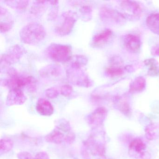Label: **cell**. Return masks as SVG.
<instances>
[{"mask_svg":"<svg viewBox=\"0 0 159 159\" xmlns=\"http://www.w3.org/2000/svg\"><path fill=\"white\" fill-rule=\"evenodd\" d=\"M75 138L69 122L63 119L57 122L54 129L45 136V139L49 143L60 144L65 142L71 144L74 142Z\"/></svg>","mask_w":159,"mask_h":159,"instance_id":"6da1fadb","label":"cell"},{"mask_svg":"<svg viewBox=\"0 0 159 159\" xmlns=\"http://www.w3.org/2000/svg\"><path fill=\"white\" fill-rule=\"evenodd\" d=\"M99 129V128H98ZM94 132L89 136L84 143L82 154L85 159H89L91 155H98L104 157L106 152L105 134L103 131Z\"/></svg>","mask_w":159,"mask_h":159,"instance_id":"7a4b0ae2","label":"cell"},{"mask_svg":"<svg viewBox=\"0 0 159 159\" xmlns=\"http://www.w3.org/2000/svg\"><path fill=\"white\" fill-rule=\"evenodd\" d=\"M19 35L23 43L34 45L39 43L45 39L46 32L42 24L33 22L25 25L20 30Z\"/></svg>","mask_w":159,"mask_h":159,"instance_id":"3957f363","label":"cell"},{"mask_svg":"<svg viewBox=\"0 0 159 159\" xmlns=\"http://www.w3.org/2000/svg\"><path fill=\"white\" fill-rule=\"evenodd\" d=\"M36 79L31 76L21 75L16 71L7 79L1 80V85L11 89L23 90L26 88L29 92H34L37 89Z\"/></svg>","mask_w":159,"mask_h":159,"instance_id":"277c9868","label":"cell"},{"mask_svg":"<svg viewBox=\"0 0 159 159\" xmlns=\"http://www.w3.org/2000/svg\"><path fill=\"white\" fill-rule=\"evenodd\" d=\"M25 49L20 44H15L8 48L1 57V72L4 73L11 65L17 63L25 53Z\"/></svg>","mask_w":159,"mask_h":159,"instance_id":"5b68a950","label":"cell"},{"mask_svg":"<svg viewBox=\"0 0 159 159\" xmlns=\"http://www.w3.org/2000/svg\"><path fill=\"white\" fill-rule=\"evenodd\" d=\"M71 46L53 43L48 46L45 53L50 59L58 63H66L71 57Z\"/></svg>","mask_w":159,"mask_h":159,"instance_id":"8992f818","label":"cell"},{"mask_svg":"<svg viewBox=\"0 0 159 159\" xmlns=\"http://www.w3.org/2000/svg\"><path fill=\"white\" fill-rule=\"evenodd\" d=\"M78 17L77 13L73 11L63 13L55 27V32L61 37L68 35L73 30Z\"/></svg>","mask_w":159,"mask_h":159,"instance_id":"52a82bcc","label":"cell"},{"mask_svg":"<svg viewBox=\"0 0 159 159\" xmlns=\"http://www.w3.org/2000/svg\"><path fill=\"white\" fill-rule=\"evenodd\" d=\"M68 80L73 85L89 88L93 85V81L89 78L83 68L66 67Z\"/></svg>","mask_w":159,"mask_h":159,"instance_id":"ba28073f","label":"cell"},{"mask_svg":"<svg viewBox=\"0 0 159 159\" xmlns=\"http://www.w3.org/2000/svg\"><path fill=\"white\" fill-rule=\"evenodd\" d=\"M99 16L102 22L112 25H123L127 20L123 13L108 6H104L100 9Z\"/></svg>","mask_w":159,"mask_h":159,"instance_id":"9c48e42d","label":"cell"},{"mask_svg":"<svg viewBox=\"0 0 159 159\" xmlns=\"http://www.w3.org/2000/svg\"><path fill=\"white\" fill-rule=\"evenodd\" d=\"M146 143L140 138L133 139L128 147V154L135 159H150L151 155L148 151Z\"/></svg>","mask_w":159,"mask_h":159,"instance_id":"30bf717a","label":"cell"},{"mask_svg":"<svg viewBox=\"0 0 159 159\" xmlns=\"http://www.w3.org/2000/svg\"><path fill=\"white\" fill-rule=\"evenodd\" d=\"M108 111L104 107H99L86 117L87 123L93 129L100 128L107 116Z\"/></svg>","mask_w":159,"mask_h":159,"instance_id":"8fae6325","label":"cell"},{"mask_svg":"<svg viewBox=\"0 0 159 159\" xmlns=\"http://www.w3.org/2000/svg\"><path fill=\"white\" fill-rule=\"evenodd\" d=\"M120 7L124 11V14L127 19L139 18L142 13V9L140 4L135 1H122L120 2Z\"/></svg>","mask_w":159,"mask_h":159,"instance_id":"7c38bea8","label":"cell"},{"mask_svg":"<svg viewBox=\"0 0 159 159\" xmlns=\"http://www.w3.org/2000/svg\"><path fill=\"white\" fill-rule=\"evenodd\" d=\"M123 44L126 51L133 54L138 53L141 50V41L139 36L128 34L122 38Z\"/></svg>","mask_w":159,"mask_h":159,"instance_id":"4fadbf2b","label":"cell"},{"mask_svg":"<svg viewBox=\"0 0 159 159\" xmlns=\"http://www.w3.org/2000/svg\"><path fill=\"white\" fill-rule=\"evenodd\" d=\"M113 31L106 29L93 37L91 45L94 48H102L108 44L113 39Z\"/></svg>","mask_w":159,"mask_h":159,"instance_id":"5bb4252c","label":"cell"},{"mask_svg":"<svg viewBox=\"0 0 159 159\" xmlns=\"http://www.w3.org/2000/svg\"><path fill=\"white\" fill-rule=\"evenodd\" d=\"M27 98L23 90L15 89L9 90L6 99V105L8 106H19L24 104Z\"/></svg>","mask_w":159,"mask_h":159,"instance_id":"9a60e30c","label":"cell"},{"mask_svg":"<svg viewBox=\"0 0 159 159\" xmlns=\"http://www.w3.org/2000/svg\"><path fill=\"white\" fill-rule=\"evenodd\" d=\"M39 73L44 79H57L62 75V69L58 64H50L42 68Z\"/></svg>","mask_w":159,"mask_h":159,"instance_id":"2e32d148","label":"cell"},{"mask_svg":"<svg viewBox=\"0 0 159 159\" xmlns=\"http://www.w3.org/2000/svg\"><path fill=\"white\" fill-rule=\"evenodd\" d=\"M37 111L43 116H49L52 115L54 109L50 101L44 98H39L36 106Z\"/></svg>","mask_w":159,"mask_h":159,"instance_id":"e0dca14e","label":"cell"},{"mask_svg":"<svg viewBox=\"0 0 159 159\" xmlns=\"http://www.w3.org/2000/svg\"><path fill=\"white\" fill-rule=\"evenodd\" d=\"M114 104L115 108L123 114L126 116L131 114V106L126 97H118L115 98Z\"/></svg>","mask_w":159,"mask_h":159,"instance_id":"ac0fdd59","label":"cell"},{"mask_svg":"<svg viewBox=\"0 0 159 159\" xmlns=\"http://www.w3.org/2000/svg\"><path fill=\"white\" fill-rule=\"evenodd\" d=\"M146 25L152 33L159 36V13L150 15L146 19Z\"/></svg>","mask_w":159,"mask_h":159,"instance_id":"d6986e66","label":"cell"},{"mask_svg":"<svg viewBox=\"0 0 159 159\" xmlns=\"http://www.w3.org/2000/svg\"><path fill=\"white\" fill-rule=\"evenodd\" d=\"M146 86V81L142 76L137 77L130 84L129 93H134L142 92Z\"/></svg>","mask_w":159,"mask_h":159,"instance_id":"ffe728a7","label":"cell"},{"mask_svg":"<svg viewBox=\"0 0 159 159\" xmlns=\"http://www.w3.org/2000/svg\"><path fill=\"white\" fill-rule=\"evenodd\" d=\"M145 135L149 140H153L159 137V123H152L146 126Z\"/></svg>","mask_w":159,"mask_h":159,"instance_id":"44dd1931","label":"cell"},{"mask_svg":"<svg viewBox=\"0 0 159 159\" xmlns=\"http://www.w3.org/2000/svg\"><path fill=\"white\" fill-rule=\"evenodd\" d=\"M66 63V66L83 68L88 63V58L83 55H75L71 57Z\"/></svg>","mask_w":159,"mask_h":159,"instance_id":"7402d4cb","label":"cell"},{"mask_svg":"<svg viewBox=\"0 0 159 159\" xmlns=\"http://www.w3.org/2000/svg\"><path fill=\"white\" fill-rule=\"evenodd\" d=\"M48 3L46 1H34L30 9V13L35 16L42 15L46 11Z\"/></svg>","mask_w":159,"mask_h":159,"instance_id":"603a6c76","label":"cell"},{"mask_svg":"<svg viewBox=\"0 0 159 159\" xmlns=\"http://www.w3.org/2000/svg\"><path fill=\"white\" fill-rule=\"evenodd\" d=\"M145 66L148 67V74L151 77H156L159 75V64L154 58L145 59L144 61Z\"/></svg>","mask_w":159,"mask_h":159,"instance_id":"cb8c5ba5","label":"cell"},{"mask_svg":"<svg viewBox=\"0 0 159 159\" xmlns=\"http://www.w3.org/2000/svg\"><path fill=\"white\" fill-rule=\"evenodd\" d=\"M124 72L125 69L122 66L111 65L106 69V74L111 78L121 76L124 73Z\"/></svg>","mask_w":159,"mask_h":159,"instance_id":"d4e9b609","label":"cell"},{"mask_svg":"<svg viewBox=\"0 0 159 159\" xmlns=\"http://www.w3.org/2000/svg\"><path fill=\"white\" fill-rule=\"evenodd\" d=\"M4 2L9 7L20 11L25 10L29 4L28 1H4Z\"/></svg>","mask_w":159,"mask_h":159,"instance_id":"484cf974","label":"cell"},{"mask_svg":"<svg viewBox=\"0 0 159 159\" xmlns=\"http://www.w3.org/2000/svg\"><path fill=\"white\" fill-rule=\"evenodd\" d=\"M80 14L82 19L84 21H88L92 18V13L93 8L91 6L88 4H83L80 9Z\"/></svg>","mask_w":159,"mask_h":159,"instance_id":"4316f807","label":"cell"},{"mask_svg":"<svg viewBox=\"0 0 159 159\" xmlns=\"http://www.w3.org/2000/svg\"><path fill=\"white\" fill-rule=\"evenodd\" d=\"M14 143L11 139L7 138L2 139L0 142L1 153H5L11 151L13 148Z\"/></svg>","mask_w":159,"mask_h":159,"instance_id":"83f0119b","label":"cell"},{"mask_svg":"<svg viewBox=\"0 0 159 159\" xmlns=\"http://www.w3.org/2000/svg\"><path fill=\"white\" fill-rule=\"evenodd\" d=\"M49 3L52 5V8L48 15V19L50 21L55 20L57 17L58 13V3L57 1H51Z\"/></svg>","mask_w":159,"mask_h":159,"instance_id":"f1b7e54d","label":"cell"},{"mask_svg":"<svg viewBox=\"0 0 159 159\" xmlns=\"http://www.w3.org/2000/svg\"><path fill=\"white\" fill-rule=\"evenodd\" d=\"M14 21L12 20H6L1 21L0 31L1 33H5L12 29L14 25Z\"/></svg>","mask_w":159,"mask_h":159,"instance_id":"f546056e","label":"cell"},{"mask_svg":"<svg viewBox=\"0 0 159 159\" xmlns=\"http://www.w3.org/2000/svg\"><path fill=\"white\" fill-rule=\"evenodd\" d=\"M45 94L46 96L48 98L53 99L57 97L59 93L56 88L55 87H51L46 90Z\"/></svg>","mask_w":159,"mask_h":159,"instance_id":"4dcf8cb0","label":"cell"},{"mask_svg":"<svg viewBox=\"0 0 159 159\" xmlns=\"http://www.w3.org/2000/svg\"><path fill=\"white\" fill-rule=\"evenodd\" d=\"M73 92V88L72 86L70 85H63L60 89V93L65 97H68L71 95Z\"/></svg>","mask_w":159,"mask_h":159,"instance_id":"1f68e13d","label":"cell"},{"mask_svg":"<svg viewBox=\"0 0 159 159\" xmlns=\"http://www.w3.org/2000/svg\"><path fill=\"white\" fill-rule=\"evenodd\" d=\"M18 159H33L34 157L31 153L26 151L21 152L17 155Z\"/></svg>","mask_w":159,"mask_h":159,"instance_id":"d6a6232c","label":"cell"},{"mask_svg":"<svg viewBox=\"0 0 159 159\" xmlns=\"http://www.w3.org/2000/svg\"><path fill=\"white\" fill-rule=\"evenodd\" d=\"M49 154L44 151L40 152L36 154L33 159H49Z\"/></svg>","mask_w":159,"mask_h":159,"instance_id":"836d02e7","label":"cell"},{"mask_svg":"<svg viewBox=\"0 0 159 159\" xmlns=\"http://www.w3.org/2000/svg\"><path fill=\"white\" fill-rule=\"evenodd\" d=\"M151 53L154 56L159 57V43L152 49Z\"/></svg>","mask_w":159,"mask_h":159,"instance_id":"e575fe53","label":"cell"}]
</instances>
